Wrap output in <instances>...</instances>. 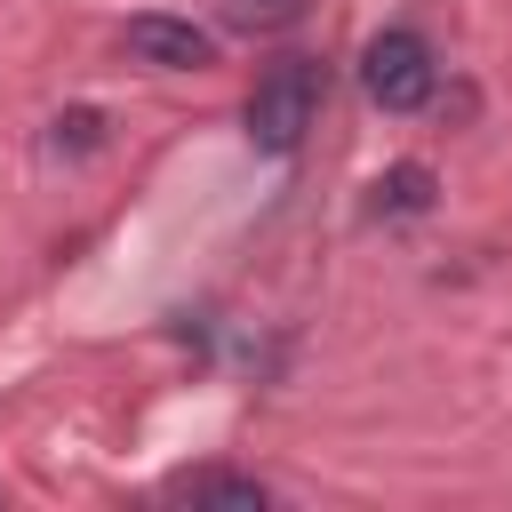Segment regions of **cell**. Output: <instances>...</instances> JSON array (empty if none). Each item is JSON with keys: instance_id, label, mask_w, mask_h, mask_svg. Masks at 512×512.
Listing matches in <instances>:
<instances>
[{"instance_id": "cell-2", "label": "cell", "mask_w": 512, "mask_h": 512, "mask_svg": "<svg viewBox=\"0 0 512 512\" xmlns=\"http://www.w3.org/2000/svg\"><path fill=\"white\" fill-rule=\"evenodd\" d=\"M360 88L376 112H424L432 88H440V64H432V40L416 24H392L360 48Z\"/></svg>"}, {"instance_id": "cell-1", "label": "cell", "mask_w": 512, "mask_h": 512, "mask_svg": "<svg viewBox=\"0 0 512 512\" xmlns=\"http://www.w3.org/2000/svg\"><path fill=\"white\" fill-rule=\"evenodd\" d=\"M320 96H328V72L312 64V56H280V64H264L256 72V88H248V144L264 152V160H288L296 144H304V128L320 120Z\"/></svg>"}, {"instance_id": "cell-3", "label": "cell", "mask_w": 512, "mask_h": 512, "mask_svg": "<svg viewBox=\"0 0 512 512\" xmlns=\"http://www.w3.org/2000/svg\"><path fill=\"white\" fill-rule=\"evenodd\" d=\"M128 56L136 64H152V72H200V64H216V32L208 24H192V16H128Z\"/></svg>"}, {"instance_id": "cell-5", "label": "cell", "mask_w": 512, "mask_h": 512, "mask_svg": "<svg viewBox=\"0 0 512 512\" xmlns=\"http://www.w3.org/2000/svg\"><path fill=\"white\" fill-rule=\"evenodd\" d=\"M176 496H192V504H232V512H264V504H272V488H264L256 472H192V480H176Z\"/></svg>"}, {"instance_id": "cell-4", "label": "cell", "mask_w": 512, "mask_h": 512, "mask_svg": "<svg viewBox=\"0 0 512 512\" xmlns=\"http://www.w3.org/2000/svg\"><path fill=\"white\" fill-rule=\"evenodd\" d=\"M432 192H440V176H432L424 160H392V168L368 184V216H424Z\"/></svg>"}, {"instance_id": "cell-6", "label": "cell", "mask_w": 512, "mask_h": 512, "mask_svg": "<svg viewBox=\"0 0 512 512\" xmlns=\"http://www.w3.org/2000/svg\"><path fill=\"white\" fill-rule=\"evenodd\" d=\"M304 8H312V0H216L224 32H248V40H264V32H288V24H304Z\"/></svg>"}]
</instances>
